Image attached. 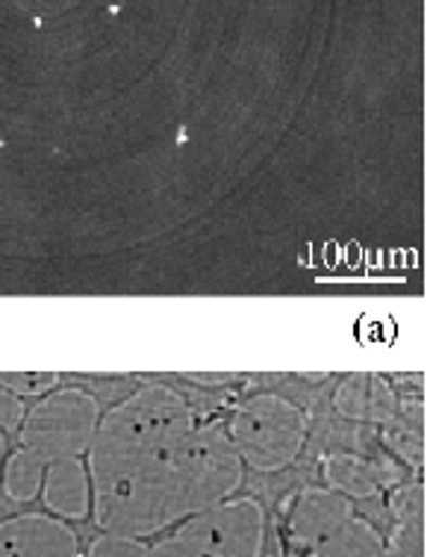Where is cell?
I'll list each match as a JSON object with an SVG mask.
<instances>
[{
	"instance_id": "277c9868",
	"label": "cell",
	"mask_w": 427,
	"mask_h": 557,
	"mask_svg": "<svg viewBox=\"0 0 427 557\" xmlns=\"http://www.w3.org/2000/svg\"><path fill=\"white\" fill-rule=\"evenodd\" d=\"M265 525L268 519L256 498L230 496L184 519L174 534L204 557H263Z\"/></svg>"
},
{
	"instance_id": "d6986e66",
	"label": "cell",
	"mask_w": 427,
	"mask_h": 557,
	"mask_svg": "<svg viewBox=\"0 0 427 557\" xmlns=\"http://www.w3.org/2000/svg\"><path fill=\"white\" fill-rule=\"evenodd\" d=\"M3 457H7V434L0 431V472H3Z\"/></svg>"
},
{
	"instance_id": "4fadbf2b",
	"label": "cell",
	"mask_w": 427,
	"mask_h": 557,
	"mask_svg": "<svg viewBox=\"0 0 427 557\" xmlns=\"http://www.w3.org/2000/svg\"><path fill=\"white\" fill-rule=\"evenodd\" d=\"M41 481H45V467L39 460L18 446L15 455L7 457L3 463V496L10 498L12 505H30L33 498L39 496Z\"/></svg>"
},
{
	"instance_id": "ac0fdd59",
	"label": "cell",
	"mask_w": 427,
	"mask_h": 557,
	"mask_svg": "<svg viewBox=\"0 0 427 557\" xmlns=\"http://www.w3.org/2000/svg\"><path fill=\"white\" fill-rule=\"evenodd\" d=\"M189 381L192 384H201V386H227L234 384V381H239V375H234V372H189Z\"/></svg>"
},
{
	"instance_id": "30bf717a",
	"label": "cell",
	"mask_w": 427,
	"mask_h": 557,
	"mask_svg": "<svg viewBox=\"0 0 427 557\" xmlns=\"http://www.w3.org/2000/svg\"><path fill=\"white\" fill-rule=\"evenodd\" d=\"M392 534L387 546L407 557H425V478H404L389 493Z\"/></svg>"
},
{
	"instance_id": "9a60e30c",
	"label": "cell",
	"mask_w": 427,
	"mask_h": 557,
	"mask_svg": "<svg viewBox=\"0 0 427 557\" xmlns=\"http://www.w3.org/2000/svg\"><path fill=\"white\" fill-rule=\"evenodd\" d=\"M83 557H148V546L136 537L122 534H101L95 537Z\"/></svg>"
},
{
	"instance_id": "7c38bea8",
	"label": "cell",
	"mask_w": 427,
	"mask_h": 557,
	"mask_svg": "<svg viewBox=\"0 0 427 557\" xmlns=\"http://www.w3.org/2000/svg\"><path fill=\"white\" fill-rule=\"evenodd\" d=\"M384 546L387 540L380 537V531L368 519L354 517L346 528H339L334 537L318 543L306 557H380Z\"/></svg>"
},
{
	"instance_id": "7a4b0ae2",
	"label": "cell",
	"mask_w": 427,
	"mask_h": 557,
	"mask_svg": "<svg viewBox=\"0 0 427 557\" xmlns=\"http://www.w3.org/2000/svg\"><path fill=\"white\" fill-rule=\"evenodd\" d=\"M224 428L244 467L256 472H280L292 467L310 434L304 410L292 398L277 393L244 398Z\"/></svg>"
},
{
	"instance_id": "9c48e42d",
	"label": "cell",
	"mask_w": 427,
	"mask_h": 557,
	"mask_svg": "<svg viewBox=\"0 0 427 557\" xmlns=\"http://www.w3.org/2000/svg\"><path fill=\"white\" fill-rule=\"evenodd\" d=\"M41 498L45 507L65 519H86L92 513V481L83 457H68V460H53L45 467V481H41Z\"/></svg>"
},
{
	"instance_id": "ffe728a7",
	"label": "cell",
	"mask_w": 427,
	"mask_h": 557,
	"mask_svg": "<svg viewBox=\"0 0 427 557\" xmlns=\"http://www.w3.org/2000/svg\"><path fill=\"white\" fill-rule=\"evenodd\" d=\"M380 557H407V555H401V552H398V548H392V546H384Z\"/></svg>"
},
{
	"instance_id": "2e32d148",
	"label": "cell",
	"mask_w": 427,
	"mask_h": 557,
	"mask_svg": "<svg viewBox=\"0 0 427 557\" xmlns=\"http://www.w3.org/2000/svg\"><path fill=\"white\" fill-rule=\"evenodd\" d=\"M24 416H27L24 401L15 393L0 386V431L3 434H18L21 425H24Z\"/></svg>"
},
{
	"instance_id": "e0dca14e",
	"label": "cell",
	"mask_w": 427,
	"mask_h": 557,
	"mask_svg": "<svg viewBox=\"0 0 427 557\" xmlns=\"http://www.w3.org/2000/svg\"><path fill=\"white\" fill-rule=\"evenodd\" d=\"M148 557H204L198 548H192L186 540H180L177 534L160 540L156 546L148 548Z\"/></svg>"
},
{
	"instance_id": "52a82bcc",
	"label": "cell",
	"mask_w": 427,
	"mask_h": 557,
	"mask_svg": "<svg viewBox=\"0 0 427 557\" xmlns=\"http://www.w3.org/2000/svg\"><path fill=\"white\" fill-rule=\"evenodd\" d=\"M322 475L327 486L348 498H375L380 490L401 484L407 469L395 457H368V455H330L322 463Z\"/></svg>"
},
{
	"instance_id": "3957f363",
	"label": "cell",
	"mask_w": 427,
	"mask_h": 557,
	"mask_svg": "<svg viewBox=\"0 0 427 557\" xmlns=\"http://www.w3.org/2000/svg\"><path fill=\"white\" fill-rule=\"evenodd\" d=\"M98 422H101V405L89 389L56 386L24 416V425L18 431L21 448L30 451L41 467L53 460L86 457Z\"/></svg>"
},
{
	"instance_id": "8fae6325",
	"label": "cell",
	"mask_w": 427,
	"mask_h": 557,
	"mask_svg": "<svg viewBox=\"0 0 427 557\" xmlns=\"http://www.w3.org/2000/svg\"><path fill=\"white\" fill-rule=\"evenodd\" d=\"M384 446L395 455L404 469H413V475H422L425 469V401L418 396L398 398L395 413L384 422Z\"/></svg>"
},
{
	"instance_id": "5bb4252c",
	"label": "cell",
	"mask_w": 427,
	"mask_h": 557,
	"mask_svg": "<svg viewBox=\"0 0 427 557\" xmlns=\"http://www.w3.org/2000/svg\"><path fill=\"white\" fill-rule=\"evenodd\" d=\"M0 386L18 398L48 396L60 386V375L56 372H0Z\"/></svg>"
},
{
	"instance_id": "6da1fadb",
	"label": "cell",
	"mask_w": 427,
	"mask_h": 557,
	"mask_svg": "<svg viewBox=\"0 0 427 557\" xmlns=\"http://www.w3.org/2000/svg\"><path fill=\"white\" fill-rule=\"evenodd\" d=\"M86 469L95 525L136 540L218 505L244 481L227 428L198 422L192 405L163 384L133 389L101 416Z\"/></svg>"
},
{
	"instance_id": "5b68a950",
	"label": "cell",
	"mask_w": 427,
	"mask_h": 557,
	"mask_svg": "<svg viewBox=\"0 0 427 557\" xmlns=\"http://www.w3.org/2000/svg\"><path fill=\"white\" fill-rule=\"evenodd\" d=\"M284 513L286 537L298 552H313L356 517L354 502L330 486H304L298 496L289 498V505L284 502Z\"/></svg>"
},
{
	"instance_id": "ba28073f",
	"label": "cell",
	"mask_w": 427,
	"mask_h": 557,
	"mask_svg": "<svg viewBox=\"0 0 427 557\" xmlns=\"http://www.w3.org/2000/svg\"><path fill=\"white\" fill-rule=\"evenodd\" d=\"M395 386L387 377L372 372H354L339 381L334 393V410L342 419L363 422V425H384L392 419L398 407Z\"/></svg>"
},
{
	"instance_id": "8992f818",
	"label": "cell",
	"mask_w": 427,
	"mask_h": 557,
	"mask_svg": "<svg viewBox=\"0 0 427 557\" xmlns=\"http://www.w3.org/2000/svg\"><path fill=\"white\" fill-rule=\"evenodd\" d=\"M0 557H80V540L62 519L21 513L0 522Z\"/></svg>"
}]
</instances>
